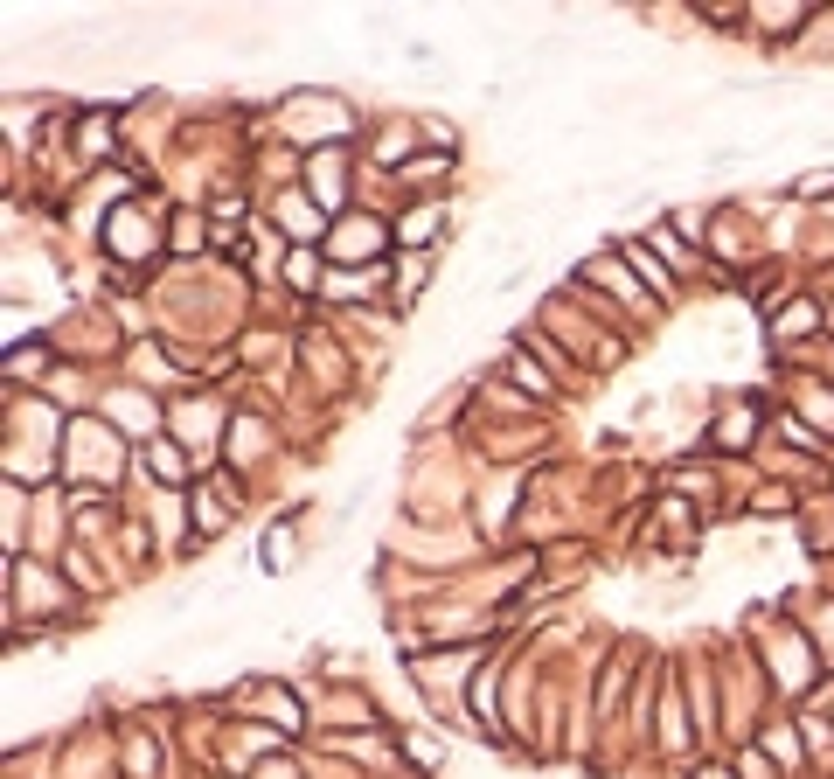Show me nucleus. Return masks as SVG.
<instances>
[{"instance_id":"nucleus-1","label":"nucleus","mask_w":834,"mask_h":779,"mask_svg":"<svg viewBox=\"0 0 834 779\" xmlns=\"http://www.w3.org/2000/svg\"><path fill=\"white\" fill-rule=\"evenodd\" d=\"M112 251H119V258H153L160 237H153V223H146L139 209H112Z\"/></svg>"},{"instance_id":"nucleus-4","label":"nucleus","mask_w":834,"mask_h":779,"mask_svg":"<svg viewBox=\"0 0 834 779\" xmlns=\"http://www.w3.org/2000/svg\"><path fill=\"white\" fill-rule=\"evenodd\" d=\"M438 237V209H411L404 216V244H431Z\"/></svg>"},{"instance_id":"nucleus-2","label":"nucleus","mask_w":834,"mask_h":779,"mask_svg":"<svg viewBox=\"0 0 834 779\" xmlns=\"http://www.w3.org/2000/svg\"><path fill=\"white\" fill-rule=\"evenodd\" d=\"M285 223H292V237H320V209H313V202H299V195L285 202Z\"/></svg>"},{"instance_id":"nucleus-6","label":"nucleus","mask_w":834,"mask_h":779,"mask_svg":"<svg viewBox=\"0 0 834 779\" xmlns=\"http://www.w3.org/2000/svg\"><path fill=\"white\" fill-rule=\"evenodd\" d=\"M626 258H633V265H640V279H647V286H661V293H668V272H661V265H654V258H647V251H640V244H633V251H626Z\"/></svg>"},{"instance_id":"nucleus-3","label":"nucleus","mask_w":834,"mask_h":779,"mask_svg":"<svg viewBox=\"0 0 834 779\" xmlns=\"http://www.w3.org/2000/svg\"><path fill=\"white\" fill-rule=\"evenodd\" d=\"M341 251H362V258H369V251H383V230H376V223L362 216V223H348V237H341Z\"/></svg>"},{"instance_id":"nucleus-7","label":"nucleus","mask_w":834,"mask_h":779,"mask_svg":"<svg viewBox=\"0 0 834 779\" xmlns=\"http://www.w3.org/2000/svg\"><path fill=\"white\" fill-rule=\"evenodd\" d=\"M800 327H814V307H793L786 320H779V334H800Z\"/></svg>"},{"instance_id":"nucleus-5","label":"nucleus","mask_w":834,"mask_h":779,"mask_svg":"<svg viewBox=\"0 0 834 779\" xmlns=\"http://www.w3.org/2000/svg\"><path fill=\"white\" fill-rule=\"evenodd\" d=\"M438 174H445V154H431V160H411V167H404V181H424V188H431V181H438Z\"/></svg>"}]
</instances>
